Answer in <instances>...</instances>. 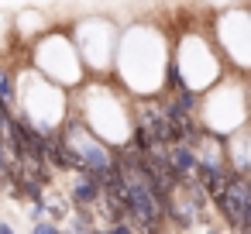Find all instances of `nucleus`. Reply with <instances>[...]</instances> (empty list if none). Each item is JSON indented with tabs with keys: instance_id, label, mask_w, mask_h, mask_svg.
<instances>
[{
	"instance_id": "nucleus-6",
	"label": "nucleus",
	"mask_w": 251,
	"mask_h": 234,
	"mask_svg": "<svg viewBox=\"0 0 251 234\" xmlns=\"http://www.w3.org/2000/svg\"><path fill=\"white\" fill-rule=\"evenodd\" d=\"M206 234H220V231H206Z\"/></svg>"
},
{
	"instance_id": "nucleus-4",
	"label": "nucleus",
	"mask_w": 251,
	"mask_h": 234,
	"mask_svg": "<svg viewBox=\"0 0 251 234\" xmlns=\"http://www.w3.org/2000/svg\"><path fill=\"white\" fill-rule=\"evenodd\" d=\"M103 234H138V231H134V227H131L127 220H114V224H110V227H107Z\"/></svg>"
},
{
	"instance_id": "nucleus-1",
	"label": "nucleus",
	"mask_w": 251,
	"mask_h": 234,
	"mask_svg": "<svg viewBox=\"0 0 251 234\" xmlns=\"http://www.w3.org/2000/svg\"><path fill=\"white\" fill-rule=\"evenodd\" d=\"M69 196H73V207L90 210V207H97L103 200V182L97 176H90V172H76V182H73Z\"/></svg>"
},
{
	"instance_id": "nucleus-2",
	"label": "nucleus",
	"mask_w": 251,
	"mask_h": 234,
	"mask_svg": "<svg viewBox=\"0 0 251 234\" xmlns=\"http://www.w3.org/2000/svg\"><path fill=\"white\" fill-rule=\"evenodd\" d=\"M14 100H18V86H14V79L0 69V104H7V107H14Z\"/></svg>"
},
{
	"instance_id": "nucleus-3",
	"label": "nucleus",
	"mask_w": 251,
	"mask_h": 234,
	"mask_svg": "<svg viewBox=\"0 0 251 234\" xmlns=\"http://www.w3.org/2000/svg\"><path fill=\"white\" fill-rule=\"evenodd\" d=\"M31 234H62V227H59L55 220H45V217H38V220H35V227H31Z\"/></svg>"
},
{
	"instance_id": "nucleus-5",
	"label": "nucleus",
	"mask_w": 251,
	"mask_h": 234,
	"mask_svg": "<svg viewBox=\"0 0 251 234\" xmlns=\"http://www.w3.org/2000/svg\"><path fill=\"white\" fill-rule=\"evenodd\" d=\"M0 234H18V231H14V227H11L7 220H0Z\"/></svg>"
}]
</instances>
